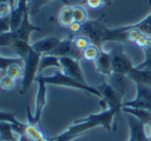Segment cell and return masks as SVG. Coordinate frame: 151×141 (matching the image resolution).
<instances>
[{
    "label": "cell",
    "instance_id": "6da1fadb",
    "mask_svg": "<svg viewBox=\"0 0 151 141\" xmlns=\"http://www.w3.org/2000/svg\"><path fill=\"white\" fill-rule=\"evenodd\" d=\"M120 111L121 110L118 108H108L100 113L90 114L86 117L75 119L68 129H66L63 133L50 138V141H71L98 126L105 128L108 131H114L115 128L113 127V119Z\"/></svg>",
    "mask_w": 151,
    "mask_h": 141
},
{
    "label": "cell",
    "instance_id": "7a4b0ae2",
    "mask_svg": "<svg viewBox=\"0 0 151 141\" xmlns=\"http://www.w3.org/2000/svg\"><path fill=\"white\" fill-rule=\"evenodd\" d=\"M81 32L91 40V43L96 44L100 48H103L104 44L109 41H129L127 32L122 31L120 28H108L101 19L88 20L84 24H82Z\"/></svg>",
    "mask_w": 151,
    "mask_h": 141
},
{
    "label": "cell",
    "instance_id": "3957f363",
    "mask_svg": "<svg viewBox=\"0 0 151 141\" xmlns=\"http://www.w3.org/2000/svg\"><path fill=\"white\" fill-rule=\"evenodd\" d=\"M42 78H43L44 82L46 85H61V87H73V89L81 90V91L86 92V93L91 94V95L97 96L98 98L102 99V94L100 91L95 87H91L86 84H82V82L76 80L75 78L70 77L67 74L64 73L62 70L59 69L58 71L55 72L52 75L44 76L43 74Z\"/></svg>",
    "mask_w": 151,
    "mask_h": 141
},
{
    "label": "cell",
    "instance_id": "277c9868",
    "mask_svg": "<svg viewBox=\"0 0 151 141\" xmlns=\"http://www.w3.org/2000/svg\"><path fill=\"white\" fill-rule=\"evenodd\" d=\"M42 55L36 53L32 48L28 56L25 58L24 61V71H23L22 84H21V89L19 91L20 95H25L30 89L31 85L33 82H35V78L38 73V67H39V62L41 59Z\"/></svg>",
    "mask_w": 151,
    "mask_h": 141
},
{
    "label": "cell",
    "instance_id": "5b68a950",
    "mask_svg": "<svg viewBox=\"0 0 151 141\" xmlns=\"http://www.w3.org/2000/svg\"><path fill=\"white\" fill-rule=\"evenodd\" d=\"M35 82H37L38 84V90L35 99V111H34L33 115H31L30 108H29V106H27V119H28V123L38 125L40 119H41L43 108L46 104V92H47V90H46V84L44 82L42 75L36 76Z\"/></svg>",
    "mask_w": 151,
    "mask_h": 141
},
{
    "label": "cell",
    "instance_id": "8992f818",
    "mask_svg": "<svg viewBox=\"0 0 151 141\" xmlns=\"http://www.w3.org/2000/svg\"><path fill=\"white\" fill-rule=\"evenodd\" d=\"M97 89L102 94V99L100 100V105L102 106L103 110H106L108 108H118V109L121 110L123 103L122 95H120L116 90H114L106 80L102 82Z\"/></svg>",
    "mask_w": 151,
    "mask_h": 141
},
{
    "label": "cell",
    "instance_id": "52a82bcc",
    "mask_svg": "<svg viewBox=\"0 0 151 141\" xmlns=\"http://www.w3.org/2000/svg\"><path fill=\"white\" fill-rule=\"evenodd\" d=\"M110 53H111L112 72L127 76V74L135 67L133 65L132 60L123 52L121 48H113Z\"/></svg>",
    "mask_w": 151,
    "mask_h": 141
},
{
    "label": "cell",
    "instance_id": "ba28073f",
    "mask_svg": "<svg viewBox=\"0 0 151 141\" xmlns=\"http://www.w3.org/2000/svg\"><path fill=\"white\" fill-rule=\"evenodd\" d=\"M137 96L134 100L123 102L122 106L133 108H142L151 112V87L142 84H136Z\"/></svg>",
    "mask_w": 151,
    "mask_h": 141
},
{
    "label": "cell",
    "instance_id": "9c48e42d",
    "mask_svg": "<svg viewBox=\"0 0 151 141\" xmlns=\"http://www.w3.org/2000/svg\"><path fill=\"white\" fill-rule=\"evenodd\" d=\"M59 59L61 63V70L64 73L70 77L75 78L76 80L82 84H86L83 72L79 65V60H76L71 57H60Z\"/></svg>",
    "mask_w": 151,
    "mask_h": 141
},
{
    "label": "cell",
    "instance_id": "30bf717a",
    "mask_svg": "<svg viewBox=\"0 0 151 141\" xmlns=\"http://www.w3.org/2000/svg\"><path fill=\"white\" fill-rule=\"evenodd\" d=\"M48 55H54V56L59 57V58L71 57L76 60L82 59V52L75 48V46L73 44V40L69 39V38L61 39L60 43H59Z\"/></svg>",
    "mask_w": 151,
    "mask_h": 141
},
{
    "label": "cell",
    "instance_id": "8fae6325",
    "mask_svg": "<svg viewBox=\"0 0 151 141\" xmlns=\"http://www.w3.org/2000/svg\"><path fill=\"white\" fill-rule=\"evenodd\" d=\"M30 14H29V10H27L24 14V18L21 23L20 27L16 30V31H12L14 34V38L17 40H22V41L29 42V38H30V34L34 31H42V29L40 27H37L35 25H33L30 22Z\"/></svg>",
    "mask_w": 151,
    "mask_h": 141
},
{
    "label": "cell",
    "instance_id": "7c38bea8",
    "mask_svg": "<svg viewBox=\"0 0 151 141\" xmlns=\"http://www.w3.org/2000/svg\"><path fill=\"white\" fill-rule=\"evenodd\" d=\"M127 123L129 127V135H133L137 141H150L147 132V124H144L133 115L127 114Z\"/></svg>",
    "mask_w": 151,
    "mask_h": 141
},
{
    "label": "cell",
    "instance_id": "4fadbf2b",
    "mask_svg": "<svg viewBox=\"0 0 151 141\" xmlns=\"http://www.w3.org/2000/svg\"><path fill=\"white\" fill-rule=\"evenodd\" d=\"M60 41L61 39L59 37H57V36H48V37H44L42 39L32 43L31 46L38 54L46 55V54H50L60 43Z\"/></svg>",
    "mask_w": 151,
    "mask_h": 141
},
{
    "label": "cell",
    "instance_id": "5bb4252c",
    "mask_svg": "<svg viewBox=\"0 0 151 141\" xmlns=\"http://www.w3.org/2000/svg\"><path fill=\"white\" fill-rule=\"evenodd\" d=\"M96 63V68L98 72L102 75L108 76L112 73V63H111V53L107 52L104 48H101V54L97 59Z\"/></svg>",
    "mask_w": 151,
    "mask_h": 141
},
{
    "label": "cell",
    "instance_id": "9a60e30c",
    "mask_svg": "<svg viewBox=\"0 0 151 141\" xmlns=\"http://www.w3.org/2000/svg\"><path fill=\"white\" fill-rule=\"evenodd\" d=\"M127 77L133 80L135 84H142L151 87V70L139 69L134 67L133 70L127 74Z\"/></svg>",
    "mask_w": 151,
    "mask_h": 141
},
{
    "label": "cell",
    "instance_id": "2e32d148",
    "mask_svg": "<svg viewBox=\"0 0 151 141\" xmlns=\"http://www.w3.org/2000/svg\"><path fill=\"white\" fill-rule=\"evenodd\" d=\"M127 78H129V77L125 75H121V74L113 73V72H112L107 77L106 82L111 85L114 90H116L120 95L124 96L125 92H127Z\"/></svg>",
    "mask_w": 151,
    "mask_h": 141
},
{
    "label": "cell",
    "instance_id": "e0dca14e",
    "mask_svg": "<svg viewBox=\"0 0 151 141\" xmlns=\"http://www.w3.org/2000/svg\"><path fill=\"white\" fill-rule=\"evenodd\" d=\"M50 67L58 68V69L61 70V63L59 57H56L54 55H48V54L42 55L39 62V67H38V74L41 75L44 70Z\"/></svg>",
    "mask_w": 151,
    "mask_h": 141
},
{
    "label": "cell",
    "instance_id": "ac0fdd59",
    "mask_svg": "<svg viewBox=\"0 0 151 141\" xmlns=\"http://www.w3.org/2000/svg\"><path fill=\"white\" fill-rule=\"evenodd\" d=\"M121 111L127 113V114L133 115V116H135L136 119L143 121L144 124H149L151 121V112L146 109L122 106V107H121Z\"/></svg>",
    "mask_w": 151,
    "mask_h": 141
},
{
    "label": "cell",
    "instance_id": "d6986e66",
    "mask_svg": "<svg viewBox=\"0 0 151 141\" xmlns=\"http://www.w3.org/2000/svg\"><path fill=\"white\" fill-rule=\"evenodd\" d=\"M58 21L61 26L63 27H69L72 23L74 22V14H73V6L71 5H65L61 9L59 14Z\"/></svg>",
    "mask_w": 151,
    "mask_h": 141
},
{
    "label": "cell",
    "instance_id": "ffe728a7",
    "mask_svg": "<svg viewBox=\"0 0 151 141\" xmlns=\"http://www.w3.org/2000/svg\"><path fill=\"white\" fill-rule=\"evenodd\" d=\"M25 134H26L32 141H43L47 138L44 135L43 132L37 127V125H34V124H31V123L26 124Z\"/></svg>",
    "mask_w": 151,
    "mask_h": 141
},
{
    "label": "cell",
    "instance_id": "44dd1931",
    "mask_svg": "<svg viewBox=\"0 0 151 141\" xmlns=\"http://www.w3.org/2000/svg\"><path fill=\"white\" fill-rule=\"evenodd\" d=\"M123 30L127 29H131V28H137L139 30H141L144 34L148 36H151V12L148 16H146L145 18L143 19L140 22L136 23V24L129 25V26H125V27H121Z\"/></svg>",
    "mask_w": 151,
    "mask_h": 141
},
{
    "label": "cell",
    "instance_id": "7402d4cb",
    "mask_svg": "<svg viewBox=\"0 0 151 141\" xmlns=\"http://www.w3.org/2000/svg\"><path fill=\"white\" fill-rule=\"evenodd\" d=\"M10 48L17 53L18 57H20L22 60H24L25 58L28 56V54L32 50V46L29 42L22 41V40H17V41H14Z\"/></svg>",
    "mask_w": 151,
    "mask_h": 141
},
{
    "label": "cell",
    "instance_id": "603a6c76",
    "mask_svg": "<svg viewBox=\"0 0 151 141\" xmlns=\"http://www.w3.org/2000/svg\"><path fill=\"white\" fill-rule=\"evenodd\" d=\"M12 124L7 121H0V138L3 141H16Z\"/></svg>",
    "mask_w": 151,
    "mask_h": 141
},
{
    "label": "cell",
    "instance_id": "cb8c5ba5",
    "mask_svg": "<svg viewBox=\"0 0 151 141\" xmlns=\"http://www.w3.org/2000/svg\"><path fill=\"white\" fill-rule=\"evenodd\" d=\"M101 54V48L97 46L96 44L91 43L88 46L86 50L82 51V59L90 62H96Z\"/></svg>",
    "mask_w": 151,
    "mask_h": 141
},
{
    "label": "cell",
    "instance_id": "d4e9b609",
    "mask_svg": "<svg viewBox=\"0 0 151 141\" xmlns=\"http://www.w3.org/2000/svg\"><path fill=\"white\" fill-rule=\"evenodd\" d=\"M50 1L52 0H29L28 2V10H29V14L31 16H34L36 14L37 12H40L42 6H44L46 3H48ZM66 3V5H69L68 4V1L67 0H62Z\"/></svg>",
    "mask_w": 151,
    "mask_h": 141
},
{
    "label": "cell",
    "instance_id": "484cf974",
    "mask_svg": "<svg viewBox=\"0 0 151 141\" xmlns=\"http://www.w3.org/2000/svg\"><path fill=\"white\" fill-rule=\"evenodd\" d=\"M73 14L75 22L84 24L88 21V12H86V9L82 5L73 6Z\"/></svg>",
    "mask_w": 151,
    "mask_h": 141
},
{
    "label": "cell",
    "instance_id": "4316f807",
    "mask_svg": "<svg viewBox=\"0 0 151 141\" xmlns=\"http://www.w3.org/2000/svg\"><path fill=\"white\" fill-rule=\"evenodd\" d=\"M72 40H73V44L75 46V48H78L79 51H81V52L83 50H86L88 46H91V40L84 35L76 36V37H74Z\"/></svg>",
    "mask_w": 151,
    "mask_h": 141
},
{
    "label": "cell",
    "instance_id": "83f0119b",
    "mask_svg": "<svg viewBox=\"0 0 151 141\" xmlns=\"http://www.w3.org/2000/svg\"><path fill=\"white\" fill-rule=\"evenodd\" d=\"M0 121H7L14 126H22L24 124H22L20 121H18L16 117V113L14 112H7V111H2L0 110Z\"/></svg>",
    "mask_w": 151,
    "mask_h": 141
},
{
    "label": "cell",
    "instance_id": "f1b7e54d",
    "mask_svg": "<svg viewBox=\"0 0 151 141\" xmlns=\"http://www.w3.org/2000/svg\"><path fill=\"white\" fill-rule=\"evenodd\" d=\"M14 41H16V38H14V34L12 31L0 33V48H2V46H12Z\"/></svg>",
    "mask_w": 151,
    "mask_h": 141
},
{
    "label": "cell",
    "instance_id": "f546056e",
    "mask_svg": "<svg viewBox=\"0 0 151 141\" xmlns=\"http://www.w3.org/2000/svg\"><path fill=\"white\" fill-rule=\"evenodd\" d=\"M6 75L10 76L14 80H18L23 75V70H22V65L20 64H12L9 67L6 69Z\"/></svg>",
    "mask_w": 151,
    "mask_h": 141
},
{
    "label": "cell",
    "instance_id": "4dcf8cb0",
    "mask_svg": "<svg viewBox=\"0 0 151 141\" xmlns=\"http://www.w3.org/2000/svg\"><path fill=\"white\" fill-rule=\"evenodd\" d=\"M16 85V80L8 75H4L0 78V87L3 90H12Z\"/></svg>",
    "mask_w": 151,
    "mask_h": 141
},
{
    "label": "cell",
    "instance_id": "1f68e13d",
    "mask_svg": "<svg viewBox=\"0 0 151 141\" xmlns=\"http://www.w3.org/2000/svg\"><path fill=\"white\" fill-rule=\"evenodd\" d=\"M8 31H12L10 16L2 17V18H0V33H5Z\"/></svg>",
    "mask_w": 151,
    "mask_h": 141
},
{
    "label": "cell",
    "instance_id": "d6a6232c",
    "mask_svg": "<svg viewBox=\"0 0 151 141\" xmlns=\"http://www.w3.org/2000/svg\"><path fill=\"white\" fill-rule=\"evenodd\" d=\"M12 14V6L8 2H1L0 3V18L8 17Z\"/></svg>",
    "mask_w": 151,
    "mask_h": 141
},
{
    "label": "cell",
    "instance_id": "836d02e7",
    "mask_svg": "<svg viewBox=\"0 0 151 141\" xmlns=\"http://www.w3.org/2000/svg\"><path fill=\"white\" fill-rule=\"evenodd\" d=\"M84 4L88 5L91 9H99L102 6H104V1L103 0H83Z\"/></svg>",
    "mask_w": 151,
    "mask_h": 141
},
{
    "label": "cell",
    "instance_id": "e575fe53",
    "mask_svg": "<svg viewBox=\"0 0 151 141\" xmlns=\"http://www.w3.org/2000/svg\"><path fill=\"white\" fill-rule=\"evenodd\" d=\"M68 29H69L72 33H79V32H81V30H82V24L74 21V22L68 27Z\"/></svg>",
    "mask_w": 151,
    "mask_h": 141
},
{
    "label": "cell",
    "instance_id": "d590c367",
    "mask_svg": "<svg viewBox=\"0 0 151 141\" xmlns=\"http://www.w3.org/2000/svg\"><path fill=\"white\" fill-rule=\"evenodd\" d=\"M103 1H104V4H105V5H107V6L111 5L112 0H103Z\"/></svg>",
    "mask_w": 151,
    "mask_h": 141
},
{
    "label": "cell",
    "instance_id": "8d00e7d4",
    "mask_svg": "<svg viewBox=\"0 0 151 141\" xmlns=\"http://www.w3.org/2000/svg\"><path fill=\"white\" fill-rule=\"evenodd\" d=\"M129 141H137L135 139V137H134L133 135H129Z\"/></svg>",
    "mask_w": 151,
    "mask_h": 141
},
{
    "label": "cell",
    "instance_id": "74e56055",
    "mask_svg": "<svg viewBox=\"0 0 151 141\" xmlns=\"http://www.w3.org/2000/svg\"><path fill=\"white\" fill-rule=\"evenodd\" d=\"M43 141H50V138H46L45 140H43Z\"/></svg>",
    "mask_w": 151,
    "mask_h": 141
},
{
    "label": "cell",
    "instance_id": "f35d334b",
    "mask_svg": "<svg viewBox=\"0 0 151 141\" xmlns=\"http://www.w3.org/2000/svg\"><path fill=\"white\" fill-rule=\"evenodd\" d=\"M0 141H3V140H2V139H1V138H0Z\"/></svg>",
    "mask_w": 151,
    "mask_h": 141
},
{
    "label": "cell",
    "instance_id": "ab89813d",
    "mask_svg": "<svg viewBox=\"0 0 151 141\" xmlns=\"http://www.w3.org/2000/svg\"><path fill=\"white\" fill-rule=\"evenodd\" d=\"M16 141H19V140H16Z\"/></svg>",
    "mask_w": 151,
    "mask_h": 141
}]
</instances>
